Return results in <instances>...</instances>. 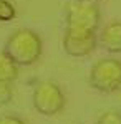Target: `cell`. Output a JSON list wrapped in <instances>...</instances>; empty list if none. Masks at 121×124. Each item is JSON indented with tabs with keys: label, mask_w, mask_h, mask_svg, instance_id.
Segmentation results:
<instances>
[{
	"label": "cell",
	"mask_w": 121,
	"mask_h": 124,
	"mask_svg": "<svg viewBox=\"0 0 121 124\" xmlns=\"http://www.w3.org/2000/svg\"><path fill=\"white\" fill-rule=\"evenodd\" d=\"M96 124H121V113H118V111H106V113H103L98 117Z\"/></svg>",
	"instance_id": "obj_9"
},
{
	"label": "cell",
	"mask_w": 121,
	"mask_h": 124,
	"mask_svg": "<svg viewBox=\"0 0 121 124\" xmlns=\"http://www.w3.org/2000/svg\"><path fill=\"white\" fill-rule=\"evenodd\" d=\"M90 86L100 93H114L121 89V61L116 58H103L90 71Z\"/></svg>",
	"instance_id": "obj_2"
},
{
	"label": "cell",
	"mask_w": 121,
	"mask_h": 124,
	"mask_svg": "<svg viewBox=\"0 0 121 124\" xmlns=\"http://www.w3.org/2000/svg\"><path fill=\"white\" fill-rule=\"evenodd\" d=\"M66 12H65V20L66 27L71 28H86V30H95L100 25V7L95 2H76L71 0L66 3Z\"/></svg>",
	"instance_id": "obj_4"
},
{
	"label": "cell",
	"mask_w": 121,
	"mask_h": 124,
	"mask_svg": "<svg viewBox=\"0 0 121 124\" xmlns=\"http://www.w3.org/2000/svg\"><path fill=\"white\" fill-rule=\"evenodd\" d=\"M0 124H25L17 116H0Z\"/></svg>",
	"instance_id": "obj_11"
},
{
	"label": "cell",
	"mask_w": 121,
	"mask_h": 124,
	"mask_svg": "<svg viewBox=\"0 0 121 124\" xmlns=\"http://www.w3.org/2000/svg\"><path fill=\"white\" fill-rule=\"evenodd\" d=\"M98 43L108 53H121V22L114 20L103 27Z\"/></svg>",
	"instance_id": "obj_6"
},
{
	"label": "cell",
	"mask_w": 121,
	"mask_h": 124,
	"mask_svg": "<svg viewBox=\"0 0 121 124\" xmlns=\"http://www.w3.org/2000/svg\"><path fill=\"white\" fill-rule=\"evenodd\" d=\"M76 2H95V0H76Z\"/></svg>",
	"instance_id": "obj_12"
},
{
	"label": "cell",
	"mask_w": 121,
	"mask_h": 124,
	"mask_svg": "<svg viewBox=\"0 0 121 124\" xmlns=\"http://www.w3.org/2000/svg\"><path fill=\"white\" fill-rule=\"evenodd\" d=\"M13 98V89L10 88V83H0V104H7Z\"/></svg>",
	"instance_id": "obj_10"
},
{
	"label": "cell",
	"mask_w": 121,
	"mask_h": 124,
	"mask_svg": "<svg viewBox=\"0 0 121 124\" xmlns=\"http://www.w3.org/2000/svg\"><path fill=\"white\" fill-rule=\"evenodd\" d=\"M96 31L86 28H71L66 27L63 35V48L66 55L75 58H83L93 53L96 48Z\"/></svg>",
	"instance_id": "obj_5"
},
{
	"label": "cell",
	"mask_w": 121,
	"mask_h": 124,
	"mask_svg": "<svg viewBox=\"0 0 121 124\" xmlns=\"http://www.w3.org/2000/svg\"><path fill=\"white\" fill-rule=\"evenodd\" d=\"M3 51L17 66H30L40 60L43 43L37 31L20 28L9 37Z\"/></svg>",
	"instance_id": "obj_1"
},
{
	"label": "cell",
	"mask_w": 121,
	"mask_h": 124,
	"mask_svg": "<svg viewBox=\"0 0 121 124\" xmlns=\"http://www.w3.org/2000/svg\"><path fill=\"white\" fill-rule=\"evenodd\" d=\"M33 108L43 116H56L65 108V94L61 88L55 85L53 81H43L38 83L32 94Z\"/></svg>",
	"instance_id": "obj_3"
},
{
	"label": "cell",
	"mask_w": 121,
	"mask_h": 124,
	"mask_svg": "<svg viewBox=\"0 0 121 124\" xmlns=\"http://www.w3.org/2000/svg\"><path fill=\"white\" fill-rule=\"evenodd\" d=\"M17 78L18 66L5 55V51H0V83H12Z\"/></svg>",
	"instance_id": "obj_7"
},
{
	"label": "cell",
	"mask_w": 121,
	"mask_h": 124,
	"mask_svg": "<svg viewBox=\"0 0 121 124\" xmlns=\"http://www.w3.org/2000/svg\"><path fill=\"white\" fill-rule=\"evenodd\" d=\"M17 12L13 3H10L9 0H0V22H10L15 18Z\"/></svg>",
	"instance_id": "obj_8"
}]
</instances>
